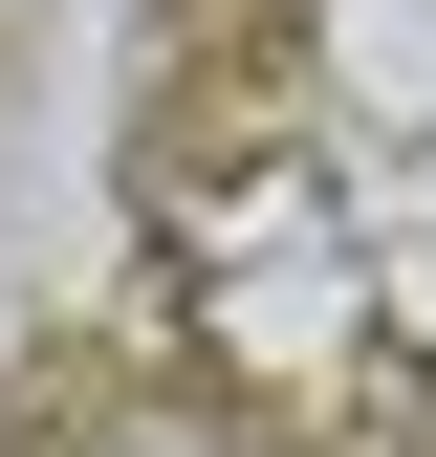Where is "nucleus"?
I'll list each match as a JSON object with an SVG mask.
<instances>
[{
	"label": "nucleus",
	"instance_id": "nucleus-1",
	"mask_svg": "<svg viewBox=\"0 0 436 457\" xmlns=\"http://www.w3.org/2000/svg\"><path fill=\"white\" fill-rule=\"evenodd\" d=\"M153 218L262 392L436 436V0H175Z\"/></svg>",
	"mask_w": 436,
	"mask_h": 457
},
{
	"label": "nucleus",
	"instance_id": "nucleus-2",
	"mask_svg": "<svg viewBox=\"0 0 436 457\" xmlns=\"http://www.w3.org/2000/svg\"><path fill=\"white\" fill-rule=\"evenodd\" d=\"M66 457H197V436H66Z\"/></svg>",
	"mask_w": 436,
	"mask_h": 457
}]
</instances>
